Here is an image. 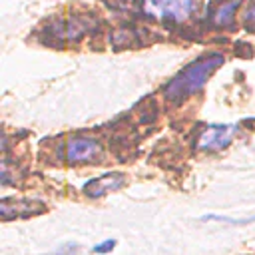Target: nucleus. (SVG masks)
Here are the masks:
<instances>
[{"mask_svg":"<svg viewBox=\"0 0 255 255\" xmlns=\"http://www.w3.org/2000/svg\"><path fill=\"white\" fill-rule=\"evenodd\" d=\"M203 219H205V221H227V223H233V225H243V223L255 221V215L245 217V219H231V217H221V215H205Z\"/></svg>","mask_w":255,"mask_h":255,"instance_id":"8","label":"nucleus"},{"mask_svg":"<svg viewBox=\"0 0 255 255\" xmlns=\"http://www.w3.org/2000/svg\"><path fill=\"white\" fill-rule=\"evenodd\" d=\"M223 62H225V58L217 52H211V54H205V56L197 58L193 64L185 66L179 74H175L173 80L167 82V86L163 88L165 100H169L173 104H181L183 100H187L189 96L199 92L203 88V84L207 82V78Z\"/></svg>","mask_w":255,"mask_h":255,"instance_id":"1","label":"nucleus"},{"mask_svg":"<svg viewBox=\"0 0 255 255\" xmlns=\"http://www.w3.org/2000/svg\"><path fill=\"white\" fill-rule=\"evenodd\" d=\"M110 2H114L116 6H128V4H131V2H135V0H110Z\"/></svg>","mask_w":255,"mask_h":255,"instance_id":"11","label":"nucleus"},{"mask_svg":"<svg viewBox=\"0 0 255 255\" xmlns=\"http://www.w3.org/2000/svg\"><path fill=\"white\" fill-rule=\"evenodd\" d=\"M126 183V177L122 173H104L96 179H90L84 185V193L90 197H102L108 191H116Z\"/></svg>","mask_w":255,"mask_h":255,"instance_id":"5","label":"nucleus"},{"mask_svg":"<svg viewBox=\"0 0 255 255\" xmlns=\"http://www.w3.org/2000/svg\"><path fill=\"white\" fill-rule=\"evenodd\" d=\"M102 157V145L98 139L88 135L70 137L66 143V159L70 163H90Z\"/></svg>","mask_w":255,"mask_h":255,"instance_id":"3","label":"nucleus"},{"mask_svg":"<svg viewBox=\"0 0 255 255\" xmlns=\"http://www.w3.org/2000/svg\"><path fill=\"white\" fill-rule=\"evenodd\" d=\"M199 8V0H145V12L155 18L183 22Z\"/></svg>","mask_w":255,"mask_h":255,"instance_id":"2","label":"nucleus"},{"mask_svg":"<svg viewBox=\"0 0 255 255\" xmlns=\"http://www.w3.org/2000/svg\"><path fill=\"white\" fill-rule=\"evenodd\" d=\"M114 247H116V241H114V239H108V241H104V243L94 245V253H108V251H112Z\"/></svg>","mask_w":255,"mask_h":255,"instance_id":"9","label":"nucleus"},{"mask_svg":"<svg viewBox=\"0 0 255 255\" xmlns=\"http://www.w3.org/2000/svg\"><path fill=\"white\" fill-rule=\"evenodd\" d=\"M235 131H237L235 126H207L197 139V147L199 149H221L231 141Z\"/></svg>","mask_w":255,"mask_h":255,"instance_id":"4","label":"nucleus"},{"mask_svg":"<svg viewBox=\"0 0 255 255\" xmlns=\"http://www.w3.org/2000/svg\"><path fill=\"white\" fill-rule=\"evenodd\" d=\"M243 20H245V24H247L249 28H255V2L247 8V12L243 14Z\"/></svg>","mask_w":255,"mask_h":255,"instance_id":"10","label":"nucleus"},{"mask_svg":"<svg viewBox=\"0 0 255 255\" xmlns=\"http://www.w3.org/2000/svg\"><path fill=\"white\" fill-rule=\"evenodd\" d=\"M237 6H239V0H231V2L221 4V6L213 12V22H215L217 26H227V24H231L233 12H235Z\"/></svg>","mask_w":255,"mask_h":255,"instance_id":"6","label":"nucleus"},{"mask_svg":"<svg viewBox=\"0 0 255 255\" xmlns=\"http://www.w3.org/2000/svg\"><path fill=\"white\" fill-rule=\"evenodd\" d=\"M78 251H80V245L76 241H68V243L60 245L58 249H54L50 253H44V255H76Z\"/></svg>","mask_w":255,"mask_h":255,"instance_id":"7","label":"nucleus"}]
</instances>
